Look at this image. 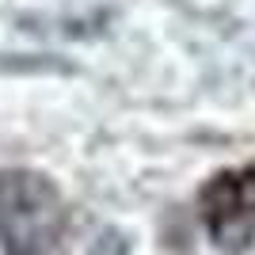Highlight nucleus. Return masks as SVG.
<instances>
[{
    "label": "nucleus",
    "mask_w": 255,
    "mask_h": 255,
    "mask_svg": "<svg viewBox=\"0 0 255 255\" xmlns=\"http://www.w3.org/2000/svg\"><path fill=\"white\" fill-rule=\"evenodd\" d=\"M202 217L221 248H244L255 240V164L225 171L202 191Z\"/></svg>",
    "instance_id": "f257e3e1"
}]
</instances>
